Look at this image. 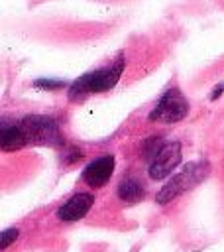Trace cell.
Instances as JSON below:
<instances>
[{"label":"cell","mask_w":224,"mask_h":252,"mask_svg":"<svg viewBox=\"0 0 224 252\" xmlns=\"http://www.w3.org/2000/svg\"><path fill=\"white\" fill-rule=\"evenodd\" d=\"M126 69V59L120 55L118 59H114L110 65L98 67L94 71H88L81 77H77L71 85H69V98L77 100L83 98L86 94H98V93H106L110 89H114L122 77Z\"/></svg>","instance_id":"6da1fadb"},{"label":"cell","mask_w":224,"mask_h":252,"mask_svg":"<svg viewBox=\"0 0 224 252\" xmlns=\"http://www.w3.org/2000/svg\"><path fill=\"white\" fill-rule=\"evenodd\" d=\"M210 173V163L206 159L200 161H191L187 163L179 173H175L157 193H155V203L157 205H169L171 201H175L179 195H183L185 191H191L193 187H196L200 181H204Z\"/></svg>","instance_id":"7a4b0ae2"},{"label":"cell","mask_w":224,"mask_h":252,"mask_svg":"<svg viewBox=\"0 0 224 252\" xmlns=\"http://www.w3.org/2000/svg\"><path fill=\"white\" fill-rule=\"evenodd\" d=\"M20 126L26 132L28 144L35 146H55L63 150V134L59 122L47 114H28L20 120Z\"/></svg>","instance_id":"3957f363"},{"label":"cell","mask_w":224,"mask_h":252,"mask_svg":"<svg viewBox=\"0 0 224 252\" xmlns=\"http://www.w3.org/2000/svg\"><path fill=\"white\" fill-rule=\"evenodd\" d=\"M189 98L177 89L169 87L155 102V106L149 110L147 120L157 124H177L189 114Z\"/></svg>","instance_id":"277c9868"},{"label":"cell","mask_w":224,"mask_h":252,"mask_svg":"<svg viewBox=\"0 0 224 252\" xmlns=\"http://www.w3.org/2000/svg\"><path fill=\"white\" fill-rule=\"evenodd\" d=\"M183 159V152H181V142H167L163 146V150L149 161L147 165V175L153 181H163L165 177H169L181 163Z\"/></svg>","instance_id":"5b68a950"},{"label":"cell","mask_w":224,"mask_h":252,"mask_svg":"<svg viewBox=\"0 0 224 252\" xmlns=\"http://www.w3.org/2000/svg\"><path fill=\"white\" fill-rule=\"evenodd\" d=\"M114 167H116V159L112 154L98 156L84 165V169L81 171V181L90 189H100L114 175Z\"/></svg>","instance_id":"8992f818"},{"label":"cell","mask_w":224,"mask_h":252,"mask_svg":"<svg viewBox=\"0 0 224 252\" xmlns=\"http://www.w3.org/2000/svg\"><path fill=\"white\" fill-rule=\"evenodd\" d=\"M94 201L96 199L90 191H77L63 205H59V209L55 211V217L61 222H77L90 213V209L94 207Z\"/></svg>","instance_id":"52a82bcc"},{"label":"cell","mask_w":224,"mask_h":252,"mask_svg":"<svg viewBox=\"0 0 224 252\" xmlns=\"http://www.w3.org/2000/svg\"><path fill=\"white\" fill-rule=\"evenodd\" d=\"M0 146H2L4 152H16V150H22L24 146H28V138H26L24 128L20 126V120L18 122L2 120V126H0Z\"/></svg>","instance_id":"ba28073f"},{"label":"cell","mask_w":224,"mask_h":252,"mask_svg":"<svg viewBox=\"0 0 224 252\" xmlns=\"http://www.w3.org/2000/svg\"><path fill=\"white\" fill-rule=\"evenodd\" d=\"M116 197L126 205H134L145 197V185L140 177H124L116 187Z\"/></svg>","instance_id":"9c48e42d"},{"label":"cell","mask_w":224,"mask_h":252,"mask_svg":"<svg viewBox=\"0 0 224 252\" xmlns=\"http://www.w3.org/2000/svg\"><path fill=\"white\" fill-rule=\"evenodd\" d=\"M167 142L161 138V136H149L147 140H143V144H141V158L143 159H147V163L163 150V146H165Z\"/></svg>","instance_id":"30bf717a"},{"label":"cell","mask_w":224,"mask_h":252,"mask_svg":"<svg viewBox=\"0 0 224 252\" xmlns=\"http://www.w3.org/2000/svg\"><path fill=\"white\" fill-rule=\"evenodd\" d=\"M33 87H35V89H41V91H59V89H65L67 83L61 81V79H47V77H41V79H35V81H33Z\"/></svg>","instance_id":"8fae6325"},{"label":"cell","mask_w":224,"mask_h":252,"mask_svg":"<svg viewBox=\"0 0 224 252\" xmlns=\"http://www.w3.org/2000/svg\"><path fill=\"white\" fill-rule=\"evenodd\" d=\"M20 236V230L16 226H10V228H2V234H0V248L6 250L10 244H14Z\"/></svg>","instance_id":"7c38bea8"},{"label":"cell","mask_w":224,"mask_h":252,"mask_svg":"<svg viewBox=\"0 0 224 252\" xmlns=\"http://www.w3.org/2000/svg\"><path fill=\"white\" fill-rule=\"evenodd\" d=\"M222 93H224V83H220V85H216V87L212 89V93H210V100L220 98V96H222Z\"/></svg>","instance_id":"4fadbf2b"}]
</instances>
